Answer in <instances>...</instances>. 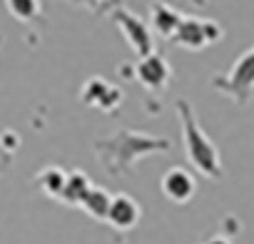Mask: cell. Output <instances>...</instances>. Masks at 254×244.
<instances>
[{"label":"cell","mask_w":254,"mask_h":244,"mask_svg":"<svg viewBox=\"0 0 254 244\" xmlns=\"http://www.w3.org/2000/svg\"><path fill=\"white\" fill-rule=\"evenodd\" d=\"M170 147H172L170 140H160L147 132H132V130H120L112 137L95 142L100 162L112 177H125L140 157H147L152 152H167Z\"/></svg>","instance_id":"1"},{"label":"cell","mask_w":254,"mask_h":244,"mask_svg":"<svg viewBox=\"0 0 254 244\" xmlns=\"http://www.w3.org/2000/svg\"><path fill=\"white\" fill-rule=\"evenodd\" d=\"M177 112L182 120V132H185V147H187V157L190 162L209 180H219L222 177V157H219V147L207 137V132L202 130V125L197 122V115L192 110L190 102L180 100L177 102Z\"/></svg>","instance_id":"2"},{"label":"cell","mask_w":254,"mask_h":244,"mask_svg":"<svg viewBox=\"0 0 254 244\" xmlns=\"http://www.w3.org/2000/svg\"><path fill=\"white\" fill-rule=\"evenodd\" d=\"M212 87L237 100V105H247L252 97V87H254V50L247 48L234 60L227 75H219L212 80Z\"/></svg>","instance_id":"3"},{"label":"cell","mask_w":254,"mask_h":244,"mask_svg":"<svg viewBox=\"0 0 254 244\" xmlns=\"http://www.w3.org/2000/svg\"><path fill=\"white\" fill-rule=\"evenodd\" d=\"M224 35L222 25L214 23V20H207V18H187L182 15L175 35L170 38L175 45L185 48V50H204L207 45L212 43H219Z\"/></svg>","instance_id":"4"},{"label":"cell","mask_w":254,"mask_h":244,"mask_svg":"<svg viewBox=\"0 0 254 244\" xmlns=\"http://www.w3.org/2000/svg\"><path fill=\"white\" fill-rule=\"evenodd\" d=\"M112 18H115V23L120 25L125 40L130 43V48H132L140 58L155 50L152 30H150V25H147L142 18H137L135 13L125 10V8H115V10H112Z\"/></svg>","instance_id":"5"},{"label":"cell","mask_w":254,"mask_h":244,"mask_svg":"<svg viewBox=\"0 0 254 244\" xmlns=\"http://www.w3.org/2000/svg\"><path fill=\"white\" fill-rule=\"evenodd\" d=\"M135 77L140 80V85L145 87V90H150V92H162L167 85H170V80H172V67H170V62L160 55V53H147V55H142L140 60H137V65H135Z\"/></svg>","instance_id":"6"},{"label":"cell","mask_w":254,"mask_h":244,"mask_svg":"<svg viewBox=\"0 0 254 244\" xmlns=\"http://www.w3.org/2000/svg\"><path fill=\"white\" fill-rule=\"evenodd\" d=\"M80 97H82V102H85L87 107H95V110H100V112H115V110L122 105V90L115 87V85H110V82H107L105 77H100V75L90 77V80L82 85Z\"/></svg>","instance_id":"7"},{"label":"cell","mask_w":254,"mask_h":244,"mask_svg":"<svg viewBox=\"0 0 254 244\" xmlns=\"http://www.w3.org/2000/svg\"><path fill=\"white\" fill-rule=\"evenodd\" d=\"M140 214H142V209L130 194H115L105 212V222L117 232H130L132 227H137Z\"/></svg>","instance_id":"8"},{"label":"cell","mask_w":254,"mask_h":244,"mask_svg":"<svg viewBox=\"0 0 254 244\" xmlns=\"http://www.w3.org/2000/svg\"><path fill=\"white\" fill-rule=\"evenodd\" d=\"M194 192H197V182H194V177L185 167H172V170L165 172V177H162V194L170 202L185 204V202H190L194 197Z\"/></svg>","instance_id":"9"},{"label":"cell","mask_w":254,"mask_h":244,"mask_svg":"<svg viewBox=\"0 0 254 244\" xmlns=\"http://www.w3.org/2000/svg\"><path fill=\"white\" fill-rule=\"evenodd\" d=\"M150 20H152V30L160 35V38H172L175 35V30H177V25H180V20H182V13L180 10H175L172 5H167V3H152V8H150Z\"/></svg>","instance_id":"10"},{"label":"cell","mask_w":254,"mask_h":244,"mask_svg":"<svg viewBox=\"0 0 254 244\" xmlns=\"http://www.w3.org/2000/svg\"><path fill=\"white\" fill-rule=\"evenodd\" d=\"M87 189H90V180H87V175H85L82 170H75V172H67L65 184H63L58 199L65 202V204H70V207H77L80 199H82V194H85Z\"/></svg>","instance_id":"11"},{"label":"cell","mask_w":254,"mask_h":244,"mask_svg":"<svg viewBox=\"0 0 254 244\" xmlns=\"http://www.w3.org/2000/svg\"><path fill=\"white\" fill-rule=\"evenodd\" d=\"M110 199H112V194H110L107 189H102V187H92V184H90V189L82 194V199H80L77 207H82L90 217L105 219V212H107V207H110Z\"/></svg>","instance_id":"12"},{"label":"cell","mask_w":254,"mask_h":244,"mask_svg":"<svg viewBox=\"0 0 254 244\" xmlns=\"http://www.w3.org/2000/svg\"><path fill=\"white\" fill-rule=\"evenodd\" d=\"M65 177H67V172H65L63 167H45V170L38 172L35 182H38V187H40L48 197H55V199H58V194H60V189H63V184H65Z\"/></svg>","instance_id":"13"},{"label":"cell","mask_w":254,"mask_h":244,"mask_svg":"<svg viewBox=\"0 0 254 244\" xmlns=\"http://www.w3.org/2000/svg\"><path fill=\"white\" fill-rule=\"evenodd\" d=\"M5 8L13 18L30 23L40 15V0H5Z\"/></svg>","instance_id":"14"},{"label":"cell","mask_w":254,"mask_h":244,"mask_svg":"<svg viewBox=\"0 0 254 244\" xmlns=\"http://www.w3.org/2000/svg\"><path fill=\"white\" fill-rule=\"evenodd\" d=\"M204 244H234L232 239H227V237H209Z\"/></svg>","instance_id":"15"}]
</instances>
